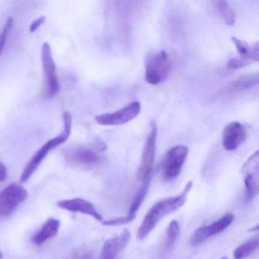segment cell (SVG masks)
<instances>
[{"label":"cell","instance_id":"obj_17","mask_svg":"<svg viewBox=\"0 0 259 259\" xmlns=\"http://www.w3.org/2000/svg\"><path fill=\"white\" fill-rule=\"evenodd\" d=\"M216 11L228 25H234L236 21V13L231 7L228 0H213Z\"/></svg>","mask_w":259,"mask_h":259},{"label":"cell","instance_id":"obj_6","mask_svg":"<svg viewBox=\"0 0 259 259\" xmlns=\"http://www.w3.org/2000/svg\"><path fill=\"white\" fill-rule=\"evenodd\" d=\"M28 196L27 190L21 184H9L0 193V216L9 217Z\"/></svg>","mask_w":259,"mask_h":259},{"label":"cell","instance_id":"obj_23","mask_svg":"<svg viewBox=\"0 0 259 259\" xmlns=\"http://www.w3.org/2000/svg\"><path fill=\"white\" fill-rule=\"evenodd\" d=\"M251 63L252 62L250 61L246 60V59H243L241 57L232 58V59H230L227 67H228V69L235 70L247 66V65H250Z\"/></svg>","mask_w":259,"mask_h":259},{"label":"cell","instance_id":"obj_11","mask_svg":"<svg viewBox=\"0 0 259 259\" xmlns=\"http://www.w3.org/2000/svg\"><path fill=\"white\" fill-rule=\"evenodd\" d=\"M234 220V214L228 213L211 225L206 227H202V228L196 230L192 236L191 240H190L192 246H199L204 242L206 241L210 237L223 232L233 223Z\"/></svg>","mask_w":259,"mask_h":259},{"label":"cell","instance_id":"obj_21","mask_svg":"<svg viewBox=\"0 0 259 259\" xmlns=\"http://www.w3.org/2000/svg\"><path fill=\"white\" fill-rule=\"evenodd\" d=\"M179 225L176 221H172L167 230V244L169 248L173 247L179 237Z\"/></svg>","mask_w":259,"mask_h":259},{"label":"cell","instance_id":"obj_26","mask_svg":"<svg viewBox=\"0 0 259 259\" xmlns=\"http://www.w3.org/2000/svg\"><path fill=\"white\" fill-rule=\"evenodd\" d=\"M7 178V168L3 163L0 161V182L6 181Z\"/></svg>","mask_w":259,"mask_h":259},{"label":"cell","instance_id":"obj_7","mask_svg":"<svg viewBox=\"0 0 259 259\" xmlns=\"http://www.w3.org/2000/svg\"><path fill=\"white\" fill-rule=\"evenodd\" d=\"M157 134H158V127L156 123L152 122L150 131L147 134L145 143L143 148L141 163L137 173L140 181H146L149 179L153 170L155 153H156Z\"/></svg>","mask_w":259,"mask_h":259},{"label":"cell","instance_id":"obj_4","mask_svg":"<svg viewBox=\"0 0 259 259\" xmlns=\"http://www.w3.org/2000/svg\"><path fill=\"white\" fill-rule=\"evenodd\" d=\"M41 62L44 76V96L47 97H54L59 92V85L51 47L47 42H44L41 47Z\"/></svg>","mask_w":259,"mask_h":259},{"label":"cell","instance_id":"obj_22","mask_svg":"<svg viewBox=\"0 0 259 259\" xmlns=\"http://www.w3.org/2000/svg\"><path fill=\"white\" fill-rule=\"evenodd\" d=\"M12 24H13V18H12V17H9V18H8L7 20H6L3 31L0 33V55L2 54L3 50H4L8 36H9L11 29H12Z\"/></svg>","mask_w":259,"mask_h":259},{"label":"cell","instance_id":"obj_28","mask_svg":"<svg viewBox=\"0 0 259 259\" xmlns=\"http://www.w3.org/2000/svg\"><path fill=\"white\" fill-rule=\"evenodd\" d=\"M220 259H228V258H220Z\"/></svg>","mask_w":259,"mask_h":259},{"label":"cell","instance_id":"obj_14","mask_svg":"<svg viewBox=\"0 0 259 259\" xmlns=\"http://www.w3.org/2000/svg\"><path fill=\"white\" fill-rule=\"evenodd\" d=\"M130 237V232L125 229L120 235L106 240L102 248L99 259H116L119 253L129 244Z\"/></svg>","mask_w":259,"mask_h":259},{"label":"cell","instance_id":"obj_15","mask_svg":"<svg viewBox=\"0 0 259 259\" xmlns=\"http://www.w3.org/2000/svg\"><path fill=\"white\" fill-rule=\"evenodd\" d=\"M60 222L57 219H50L43 225L40 231L33 235L32 242L36 246H41L46 241L54 237L59 232Z\"/></svg>","mask_w":259,"mask_h":259},{"label":"cell","instance_id":"obj_9","mask_svg":"<svg viewBox=\"0 0 259 259\" xmlns=\"http://www.w3.org/2000/svg\"><path fill=\"white\" fill-rule=\"evenodd\" d=\"M141 112V104L135 101L112 113L97 115L95 121L100 125L120 126L127 124L135 119Z\"/></svg>","mask_w":259,"mask_h":259},{"label":"cell","instance_id":"obj_2","mask_svg":"<svg viewBox=\"0 0 259 259\" xmlns=\"http://www.w3.org/2000/svg\"><path fill=\"white\" fill-rule=\"evenodd\" d=\"M63 123L64 127L62 132L43 145L39 150L30 158L29 162L26 164L20 178V181L21 183L27 182L30 179V177L36 171L40 164L44 161V158L47 157L50 151L60 146L68 140L71 134V124H72V118L69 112H66L63 114Z\"/></svg>","mask_w":259,"mask_h":259},{"label":"cell","instance_id":"obj_5","mask_svg":"<svg viewBox=\"0 0 259 259\" xmlns=\"http://www.w3.org/2000/svg\"><path fill=\"white\" fill-rule=\"evenodd\" d=\"M100 151L95 147L78 146L68 148L64 151V156L68 164L82 168H92L102 161Z\"/></svg>","mask_w":259,"mask_h":259},{"label":"cell","instance_id":"obj_1","mask_svg":"<svg viewBox=\"0 0 259 259\" xmlns=\"http://www.w3.org/2000/svg\"><path fill=\"white\" fill-rule=\"evenodd\" d=\"M193 187V183L190 181L187 183L185 188L180 194L173 197L161 199L156 202L144 216L138 230V234H137L138 238L140 240L145 239L163 219L182 208Z\"/></svg>","mask_w":259,"mask_h":259},{"label":"cell","instance_id":"obj_10","mask_svg":"<svg viewBox=\"0 0 259 259\" xmlns=\"http://www.w3.org/2000/svg\"><path fill=\"white\" fill-rule=\"evenodd\" d=\"M258 151L253 154L243 165L244 175L245 196L247 201H251L258 193Z\"/></svg>","mask_w":259,"mask_h":259},{"label":"cell","instance_id":"obj_24","mask_svg":"<svg viewBox=\"0 0 259 259\" xmlns=\"http://www.w3.org/2000/svg\"><path fill=\"white\" fill-rule=\"evenodd\" d=\"M135 216L129 215L126 217L117 218V219H110L108 221H103L102 223L106 226H118V225H124L132 222L135 219Z\"/></svg>","mask_w":259,"mask_h":259},{"label":"cell","instance_id":"obj_13","mask_svg":"<svg viewBox=\"0 0 259 259\" xmlns=\"http://www.w3.org/2000/svg\"><path fill=\"white\" fill-rule=\"evenodd\" d=\"M58 207L71 212H79L94 218L98 222H103V217L97 211L94 205L89 201L82 198L60 200L56 203Z\"/></svg>","mask_w":259,"mask_h":259},{"label":"cell","instance_id":"obj_3","mask_svg":"<svg viewBox=\"0 0 259 259\" xmlns=\"http://www.w3.org/2000/svg\"><path fill=\"white\" fill-rule=\"evenodd\" d=\"M171 68L170 57L167 52H157L150 53L145 60V80L152 85L162 83Z\"/></svg>","mask_w":259,"mask_h":259},{"label":"cell","instance_id":"obj_12","mask_svg":"<svg viewBox=\"0 0 259 259\" xmlns=\"http://www.w3.org/2000/svg\"><path fill=\"white\" fill-rule=\"evenodd\" d=\"M247 137L246 127L241 123L234 121L225 127L223 132V146L228 151L238 149Z\"/></svg>","mask_w":259,"mask_h":259},{"label":"cell","instance_id":"obj_27","mask_svg":"<svg viewBox=\"0 0 259 259\" xmlns=\"http://www.w3.org/2000/svg\"><path fill=\"white\" fill-rule=\"evenodd\" d=\"M3 258V256H2V253L1 252H0V259H2Z\"/></svg>","mask_w":259,"mask_h":259},{"label":"cell","instance_id":"obj_18","mask_svg":"<svg viewBox=\"0 0 259 259\" xmlns=\"http://www.w3.org/2000/svg\"><path fill=\"white\" fill-rule=\"evenodd\" d=\"M259 240L258 237L252 239L240 245L234 252V258L235 259H244L252 255L258 249Z\"/></svg>","mask_w":259,"mask_h":259},{"label":"cell","instance_id":"obj_16","mask_svg":"<svg viewBox=\"0 0 259 259\" xmlns=\"http://www.w3.org/2000/svg\"><path fill=\"white\" fill-rule=\"evenodd\" d=\"M235 45L240 57L251 62L259 61V44L258 42L254 44H249L245 41L240 40L238 38L233 36L231 38Z\"/></svg>","mask_w":259,"mask_h":259},{"label":"cell","instance_id":"obj_20","mask_svg":"<svg viewBox=\"0 0 259 259\" xmlns=\"http://www.w3.org/2000/svg\"><path fill=\"white\" fill-rule=\"evenodd\" d=\"M149 181L147 179L144 184H143L142 187L138 190V191L135 194L132 205H131L130 208H129V214H128L129 215L135 216V214L141 207V204H142L143 201H144V198H145L146 195L149 192Z\"/></svg>","mask_w":259,"mask_h":259},{"label":"cell","instance_id":"obj_25","mask_svg":"<svg viewBox=\"0 0 259 259\" xmlns=\"http://www.w3.org/2000/svg\"><path fill=\"white\" fill-rule=\"evenodd\" d=\"M46 18L44 16H41L39 18H36L34 21H32L31 24L30 25V28H29V31L30 33H33L36 31L44 22H45Z\"/></svg>","mask_w":259,"mask_h":259},{"label":"cell","instance_id":"obj_19","mask_svg":"<svg viewBox=\"0 0 259 259\" xmlns=\"http://www.w3.org/2000/svg\"><path fill=\"white\" fill-rule=\"evenodd\" d=\"M258 74H250V75L243 76L240 77L238 80H235L230 86V91L232 92L247 90L258 83Z\"/></svg>","mask_w":259,"mask_h":259},{"label":"cell","instance_id":"obj_8","mask_svg":"<svg viewBox=\"0 0 259 259\" xmlns=\"http://www.w3.org/2000/svg\"><path fill=\"white\" fill-rule=\"evenodd\" d=\"M188 148L185 146H174L167 152L163 164L164 180L173 181L179 176L188 156Z\"/></svg>","mask_w":259,"mask_h":259}]
</instances>
